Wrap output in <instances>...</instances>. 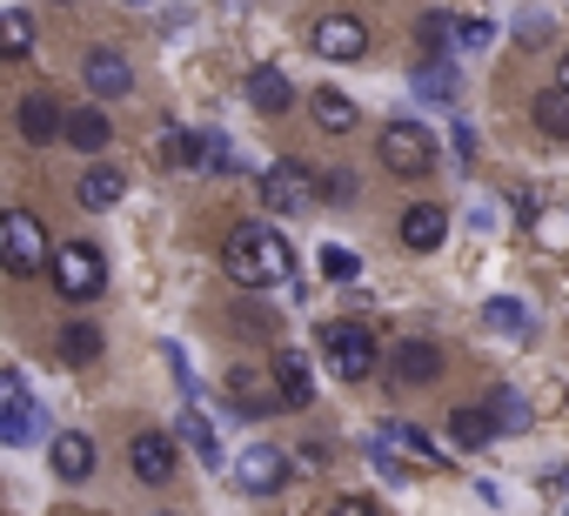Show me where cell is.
I'll list each match as a JSON object with an SVG mask.
<instances>
[{"label":"cell","instance_id":"cell-1","mask_svg":"<svg viewBox=\"0 0 569 516\" xmlns=\"http://www.w3.org/2000/svg\"><path fill=\"white\" fill-rule=\"evenodd\" d=\"M221 269H228L241 289H274V282H289L296 255H289V241H281L268 221H241V228H228V241H221Z\"/></svg>","mask_w":569,"mask_h":516},{"label":"cell","instance_id":"cell-2","mask_svg":"<svg viewBox=\"0 0 569 516\" xmlns=\"http://www.w3.org/2000/svg\"><path fill=\"white\" fill-rule=\"evenodd\" d=\"M54 289H61L68 302L108 296V255H101L94 241H61V248H54Z\"/></svg>","mask_w":569,"mask_h":516},{"label":"cell","instance_id":"cell-3","mask_svg":"<svg viewBox=\"0 0 569 516\" xmlns=\"http://www.w3.org/2000/svg\"><path fill=\"white\" fill-rule=\"evenodd\" d=\"M376 329L362 322H322V363L342 376V383H369L376 376Z\"/></svg>","mask_w":569,"mask_h":516},{"label":"cell","instance_id":"cell-4","mask_svg":"<svg viewBox=\"0 0 569 516\" xmlns=\"http://www.w3.org/2000/svg\"><path fill=\"white\" fill-rule=\"evenodd\" d=\"M0 241H8V269H14V276H41V269H54L48 228H41L28 208H8V221H0Z\"/></svg>","mask_w":569,"mask_h":516},{"label":"cell","instance_id":"cell-5","mask_svg":"<svg viewBox=\"0 0 569 516\" xmlns=\"http://www.w3.org/2000/svg\"><path fill=\"white\" fill-rule=\"evenodd\" d=\"M316 188H322V181H316L302 161H274V168L261 175V208H268V215H309V208H316Z\"/></svg>","mask_w":569,"mask_h":516},{"label":"cell","instance_id":"cell-6","mask_svg":"<svg viewBox=\"0 0 569 516\" xmlns=\"http://www.w3.org/2000/svg\"><path fill=\"white\" fill-rule=\"evenodd\" d=\"M376 148H382V168L389 175H429L436 168V135L416 128V121H389Z\"/></svg>","mask_w":569,"mask_h":516},{"label":"cell","instance_id":"cell-7","mask_svg":"<svg viewBox=\"0 0 569 516\" xmlns=\"http://www.w3.org/2000/svg\"><path fill=\"white\" fill-rule=\"evenodd\" d=\"M309 48H316L322 61H362V54H369V28H362L356 14H316V21H309Z\"/></svg>","mask_w":569,"mask_h":516},{"label":"cell","instance_id":"cell-8","mask_svg":"<svg viewBox=\"0 0 569 516\" xmlns=\"http://www.w3.org/2000/svg\"><path fill=\"white\" fill-rule=\"evenodd\" d=\"M234 483H241L248 496H274L281 483H289V456H281L274 443H254V449L234 456Z\"/></svg>","mask_w":569,"mask_h":516},{"label":"cell","instance_id":"cell-9","mask_svg":"<svg viewBox=\"0 0 569 516\" xmlns=\"http://www.w3.org/2000/svg\"><path fill=\"white\" fill-rule=\"evenodd\" d=\"M14 121H21V141H28V148H48V141H54V135H61V141H68V108H61V101H54V95H28V101H21V115H14Z\"/></svg>","mask_w":569,"mask_h":516},{"label":"cell","instance_id":"cell-10","mask_svg":"<svg viewBox=\"0 0 569 516\" xmlns=\"http://www.w3.org/2000/svg\"><path fill=\"white\" fill-rule=\"evenodd\" d=\"M228 403L241 416H261V409H281V389H274V369H228Z\"/></svg>","mask_w":569,"mask_h":516},{"label":"cell","instance_id":"cell-11","mask_svg":"<svg viewBox=\"0 0 569 516\" xmlns=\"http://www.w3.org/2000/svg\"><path fill=\"white\" fill-rule=\"evenodd\" d=\"M274 389H281V409H309L316 403V376H309V356L302 349H274Z\"/></svg>","mask_w":569,"mask_h":516},{"label":"cell","instance_id":"cell-12","mask_svg":"<svg viewBox=\"0 0 569 516\" xmlns=\"http://www.w3.org/2000/svg\"><path fill=\"white\" fill-rule=\"evenodd\" d=\"M0 436H8V443H28L34 436V396H28L21 369L0 376Z\"/></svg>","mask_w":569,"mask_h":516},{"label":"cell","instance_id":"cell-13","mask_svg":"<svg viewBox=\"0 0 569 516\" xmlns=\"http://www.w3.org/2000/svg\"><path fill=\"white\" fill-rule=\"evenodd\" d=\"M442 235H449V208H436V201H416V208L402 215V248H416V255H436V248H442Z\"/></svg>","mask_w":569,"mask_h":516},{"label":"cell","instance_id":"cell-14","mask_svg":"<svg viewBox=\"0 0 569 516\" xmlns=\"http://www.w3.org/2000/svg\"><path fill=\"white\" fill-rule=\"evenodd\" d=\"M81 81H88L94 95H108V101H114V95H128V88H134V68H128V54L94 48V54L81 61Z\"/></svg>","mask_w":569,"mask_h":516},{"label":"cell","instance_id":"cell-15","mask_svg":"<svg viewBox=\"0 0 569 516\" xmlns=\"http://www.w3.org/2000/svg\"><path fill=\"white\" fill-rule=\"evenodd\" d=\"M389 376H396L402 389H416V383H436V376H442V356H436V343H396V356H389Z\"/></svg>","mask_w":569,"mask_h":516},{"label":"cell","instance_id":"cell-16","mask_svg":"<svg viewBox=\"0 0 569 516\" xmlns=\"http://www.w3.org/2000/svg\"><path fill=\"white\" fill-rule=\"evenodd\" d=\"M48 456H54V476H68V483H88L94 476V436H81V429H61Z\"/></svg>","mask_w":569,"mask_h":516},{"label":"cell","instance_id":"cell-17","mask_svg":"<svg viewBox=\"0 0 569 516\" xmlns=\"http://www.w3.org/2000/svg\"><path fill=\"white\" fill-rule=\"evenodd\" d=\"M128 456H134V476H141V483H168V476H174V436H154V429H148V436H134Z\"/></svg>","mask_w":569,"mask_h":516},{"label":"cell","instance_id":"cell-18","mask_svg":"<svg viewBox=\"0 0 569 516\" xmlns=\"http://www.w3.org/2000/svg\"><path fill=\"white\" fill-rule=\"evenodd\" d=\"M248 101H254V115H289V108H296V88H289V75L254 68V75H248Z\"/></svg>","mask_w":569,"mask_h":516},{"label":"cell","instance_id":"cell-19","mask_svg":"<svg viewBox=\"0 0 569 516\" xmlns=\"http://www.w3.org/2000/svg\"><path fill=\"white\" fill-rule=\"evenodd\" d=\"M309 115H316V128L322 135H356V101L349 95H336V88H316V101H309Z\"/></svg>","mask_w":569,"mask_h":516},{"label":"cell","instance_id":"cell-20","mask_svg":"<svg viewBox=\"0 0 569 516\" xmlns=\"http://www.w3.org/2000/svg\"><path fill=\"white\" fill-rule=\"evenodd\" d=\"M121 188H128V181H121V168H88V175L74 181V201H81L88 215H101V208H114V201H121Z\"/></svg>","mask_w":569,"mask_h":516},{"label":"cell","instance_id":"cell-21","mask_svg":"<svg viewBox=\"0 0 569 516\" xmlns=\"http://www.w3.org/2000/svg\"><path fill=\"white\" fill-rule=\"evenodd\" d=\"M68 141H74L81 155H101V148L114 141V128H108L101 108H74V115H68Z\"/></svg>","mask_w":569,"mask_h":516},{"label":"cell","instance_id":"cell-22","mask_svg":"<svg viewBox=\"0 0 569 516\" xmlns=\"http://www.w3.org/2000/svg\"><path fill=\"white\" fill-rule=\"evenodd\" d=\"M449 436H456L462 449H482V443L496 436V416H489V403H482V409H476V403H462V409L449 416Z\"/></svg>","mask_w":569,"mask_h":516},{"label":"cell","instance_id":"cell-23","mask_svg":"<svg viewBox=\"0 0 569 516\" xmlns=\"http://www.w3.org/2000/svg\"><path fill=\"white\" fill-rule=\"evenodd\" d=\"M154 161H161V168H188V161H201V135H188V128H161V135H154Z\"/></svg>","mask_w":569,"mask_h":516},{"label":"cell","instance_id":"cell-24","mask_svg":"<svg viewBox=\"0 0 569 516\" xmlns=\"http://www.w3.org/2000/svg\"><path fill=\"white\" fill-rule=\"evenodd\" d=\"M382 443H396V449H402V456H409L416 469H442V456H436V443H429L422 429H409V423H389V429H382Z\"/></svg>","mask_w":569,"mask_h":516},{"label":"cell","instance_id":"cell-25","mask_svg":"<svg viewBox=\"0 0 569 516\" xmlns=\"http://www.w3.org/2000/svg\"><path fill=\"white\" fill-rule=\"evenodd\" d=\"M536 128L549 141H569V88H542L536 95Z\"/></svg>","mask_w":569,"mask_h":516},{"label":"cell","instance_id":"cell-26","mask_svg":"<svg viewBox=\"0 0 569 516\" xmlns=\"http://www.w3.org/2000/svg\"><path fill=\"white\" fill-rule=\"evenodd\" d=\"M416 95H422V101H456V95H462V75H456L449 61H429V68L416 75Z\"/></svg>","mask_w":569,"mask_h":516},{"label":"cell","instance_id":"cell-27","mask_svg":"<svg viewBox=\"0 0 569 516\" xmlns=\"http://www.w3.org/2000/svg\"><path fill=\"white\" fill-rule=\"evenodd\" d=\"M94 356H101V329L68 322V329H61V363H74V369H81V363H94Z\"/></svg>","mask_w":569,"mask_h":516},{"label":"cell","instance_id":"cell-28","mask_svg":"<svg viewBox=\"0 0 569 516\" xmlns=\"http://www.w3.org/2000/svg\"><path fill=\"white\" fill-rule=\"evenodd\" d=\"M416 41H422V54H442L449 41H462V21H449V14H422V21H416Z\"/></svg>","mask_w":569,"mask_h":516},{"label":"cell","instance_id":"cell-29","mask_svg":"<svg viewBox=\"0 0 569 516\" xmlns=\"http://www.w3.org/2000/svg\"><path fill=\"white\" fill-rule=\"evenodd\" d=\"M482 322H489V329H502V336H522V329H529V309H522L516 296H489Z\"/></svg>","mask_w":569,"mask_h":516},{"label":"cell","instance_id":"cell-30","mask_svg":"<svg viewBox=\"0 0 569 516\" xmlns=\"http://www.w3.org/2000/svg\"><path fill=\"white\" fill-rule=\"evenodd\" d=\"M174 436H181V443H188V449H194V456H201V463H208V469H214V463H221V443H214V429H208V423H201V416H194V409H188V416H181V429H174Z\"/></svg>","mask_w":569,"mask_h":516},{"label":"cell","instance_id":"cell-31","mask_svg":"<svg viewBox=\"0 0 569 516\" xmlns=\"http://www.w3.org/2000/svg\"><path fill=\"white\" fill-rule=\"evenodd\" d=\"M489 416H496V429H509V436L529 429V403H522L516 389H496V396H489Z\"/></svg>","mask_w":569,"mask_h":516},{"label":"cell","instance_id":"cell-32","mask_svg":"<svg viewBox=\"0 0 569 516\" xmlns=\"http://www.w3.org/2000/svg\"><path fill=\"white\" fill-rule=\"evenodd\" d=\"M0 48H8V61H21V54L34 48V21H28L21 8H14L8 21H0Z\"/></svg>","mask_w":569,"mask_h":516},{"label":"cell","instance_id":"cell-33","mask_svg":"<svg viewBox=\"0 0 569 516\" xmlns=\"http://www.w3.org/2000/svg\"><path fill=\"white\" fill-rule=\"evenodd\" d=\"M322 276L329 282H356V255L349 248H322Z\"/></svg>","mask_w":569,"mask_h":516},{"label":"cell","instance_id":"cell-34","mask_svg":"<svg viewBox=\"0 0 569 516\" xmlns=\"http://www.w3.org/2000/svg\"><path fill=\"white\" fill-rule=\"evenodd\" d=\"M322 195H329V201H336V208H349V201H356V175H349V168H336V175H329V188H322Z\"/></svg>","mask_w":569,"mask_h":516},{"label":"cell","instance_id":"cell-35","mask_svg":"<svg viewBox=\"0 0 569 516\" xmlns=\"http://www.w3.org/2000/svg\"><path fill=\"white\" fill-rule=\"evenodd\" d=\"M201 168H228V141L221 135H201Z\"/></svg>","mask_w":569,"mask_h":516},{"label":"cell","instance_id":"cell-36","mask_svg":"<svg viewBox=\"0 0 569 516\" xmlns=\"http://www.w3.org/2000/svg\"><path fill=\"white\" fill-rule=\"evenodd\" d=\"M489 41H496L489 21H462V48H489Z\"/></svg>","mask_w":569,"mask_h":516},{"label":"cell","instance_id":"cell-37","mask_svg":"<svg viewBox=\"0 0 569 516\" xmlns=\"http://www.w3.org/2000/svg\"><path fill=\"white\" fill-rule=\"evenodd\" d=\"M329 516H382V509H376V503H369V496H342V503H336V509H329Z\"/></svg>","mask_w":569,"mask_h":516},{"label":"cell","instance_id":"cell-38","mask_svg":"<svg viewBox=\"0 0 569 516\" xmlns=\"http://www.w3.org/2000/svg\"><path fill=\"white\" fill-rule=\"evenodd\" d=\"M556 88H569V54H562V68H556Z\"/></svg>","mask_w":569,"mask_h":516},{"label":"cell","instance_id":"cell-39","mask_svg":"<svg viewBox=\"0 0 569 516\" xmlns=\"http://www.w3.org/2000/svg\"><path fill=\"white\" fill-rule=\"evenodd\" d=\"M562 516H569V509H562Z\"/></svg>","mask_w":569,"mask_h":516}]
</instances>
